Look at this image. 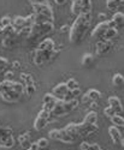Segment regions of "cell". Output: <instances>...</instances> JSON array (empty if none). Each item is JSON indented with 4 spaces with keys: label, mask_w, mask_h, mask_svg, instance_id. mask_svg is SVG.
Wrapping results in <instances>:
<instances>
[{
    "label": "cell",
    "mask_w": 124,
    "mask_h": 150,
    "mask_svg": "<svg viewBox=\"0 0 124 150\" xmlns=\"http://www.w3.org/2000/svg\"><path fill=\"white\" fill-rule=\"evenodd\" d=\"M92 23V16L89 15H80L76 17L73 24L70 27L69 30V37L72 43L81 42L88 31V28L91 27Z\"/></svg>",
    "instance_id": "1"
},
{
    "label": "cell",
    "mask_w": 124,
    "mask_h": 150,
    "mask_svg": "<svg viewBox=\"0 0 124 150\" xmlns=\"http://www.w3.org/2000/svg\"><path fill=\"white\" fill-rule=\"evenodd\" d=\"M33 10H34V13H39V15H43L47 18H49L53 22L54 15H53V10L52 6L49 5L48 3L46 4H38V5H33Z\"/></svg>",
    "instance_id": "2"
},
{
    "label": "cell",
    "mask_w": 124,
    "mask_h": 150,
    "mask_svg": "<svg viewBox=\"0 0 124 150\" xmlns=\"http://www.w3.org/2000/svg\"><path fill=\"white\" fill-rule=\"evenodd\" d=\"M108 28H115L113 23L111 22V21L100 22V23H99L98 25L93 29V31H92V37H95V39H98V37H103L104 33H105Z\"/></svg>",
    "instance_id": "3"
},
{
    "label": "cell",
    "mask_w": 124,
    "mask_h": 150,
    "mask_svg": "<svg viewBox=\"0 0 124 150\" xmlns=\"http://www.w3.org/2000/svg\"><path fill=\"white\" fill-rule=\"evenodd\" d=\"M49 59H52V52H47V51H39L36 49L34 53V64L41 66L45 62L49 61Z\"/></svg>",
    "instance_id": "4"
},
{
    "label": "cell",
    "mask_w": 124,
    "mask_h": 150,
    "mask_svg": "<svg viewBox=\"0 0 124 150\" xmlns=\"http://www.w3.org/2000/svg\"><path fill=\"white\" fill-rule=\"evenodd\" d=\"M77 129H78V136L80 137H86L89 136L94 132L98 131V125L96 124H77Z\"/></svg>",
    "instance_id": "5"
},
{
    "label": "cell",
    "mask_w": 124,
    "mask_h": 150,
    "mask_svg": "<svg viewBox=\"0 0 124 150\" xmlns=\"http://www.w3.org/2000/svg\"><path fill=\"white\" fill-rule=\"evenodd\" d=\"M21 96H22L21 94H18V93L14 91L12 89H10V90H7V91H5L4 94L0 95V97H1L3 101L7 102V103H14V102H17L18 100L21 98Z\"/></svg>",
    "instance_id": "6"
},
{
    "label": "cell",
    "mask_w": 124,
    "mask_h": 150,
    "mask_svg": "<svg viewBox=\"0 0 124 150\" xmlns=\"http://www.w3.org/2000/svg\"><path fill=\"white\" fill-rule=\"evenodd\" d=\"M36 49H39V51H47V52H52L53 49H56V43L52 39H49V37H46L43 39L41 42L38 43V47Z\"/></svg>",
    "instance_id": "7"
},
{
    "label": "cell",
    "mask_w": 124,
    "mask_h": 150,
    "mask_svg": "<svg viewBox=\"0 0 124 150\" xmlns=\"http://www.w3.org/2000/svg\"><path fill=\"white\" fill-rule=\"evenodd\" d=\"M111 47H112V42L111 41H106V40H100L96 43V48H95V52L98 55H104L106 54Z\"/></svg>",
    "instance_id": "8"
},
{
    "label": "cell",
    "mask_w": 124,
    "mask_h": 150,
    "mask_svg": "<svg viewBox=\"0 0 124 150\" xmlns=\"http://www.w3.org/2000/svg\"><path fill=\"white\" fill-rule=\"evenodd\" d=\"M108 106L112 108L115 110V113L120 115L123 113V107H122V102H120V100L117 97V96H111L108 97Z\"/></svg>",
    "instance_id": "9"
},
{
    "label": "cell",
    "mask_w": 124,
    "mask_h": 150,
    "mask_svg": "<svg viewBox=\"0 0 124 150\" xmlns=\"http://www.w3.org/2000/svg\"><path fill=\"white\" fill-rule=\"evenodd\" d=\"M108 133H110V137L112 138L115 144L118 143V144L123 145V136H122V132L117 129V126H111L108 129Z\"/></svg>",
    "instance_id": "10"
},
{
    "label": "cell",
    "mask_w": 124,
    "mask_h": 150,
    "mask_svg": "<svg viewBox=\"0 0 124 150\" xmlns=\"http://www.w3.org/2000/svg\"><path fill=\"white\" fill-rule=\"evenodd\" d=\"M68 90H69V89H68V86H66L65 83H59V84H57L54 88H53L52 94H53L58 100H63V97H64V95L66 94Z\"/></svg>",
    "instance_id": "11"
},
{
    "label": "cell",
    "mask_w": 124,
    "mask_h": 150,
    "mask_svg": "<svg viewBox=\"0 0 124 150\" xmlns=\"http://www.w3.org/2000/svg\"><path fill=\"white\" fill-rule=\"evenodd\" d=\"M58 141L63 142L65 144H72L73 142L76 141V138H73L71 134H69L64 129H60L59 130V137H58Z\"/></svg>",
    "instance_id": "12"
},
{
    "label": "cell",
    "mask_w": 124,
    "mask_h": 150,
    "mask_svg": "<svg viewBox=\"0 0 124 150\" xmlns=\"http://www.w3.org/2000/svg\"><path fill=\"white\" fill-rule=\"evenodd\" d=\"M1 45H3L4 48H12V47H15L17 45V34L3 37Z\"/></svg>",
    "instance_id": "13"
},
{
    "label": "cell",
    "mask_w": 124,
    "mask_h": 150,
    "mask_svg": "<svg viewBox=\"0 0 124 150\" xmlns=\"http://www.w3.org/2000/svg\"><path fill=\"white\" fill-rule=\"evenodd\" d=\"M30 138H31V134H30L29 131L22 133L18 137V142L21 143V146L24 148V149H28L30 146Z\"/></svg>",
    "instance_id": "14"
},
{
    "label": "cell",
    "mask_w": 124,
    "mask_h": 150,
    "mask_svg": "<svg viewBox=\"0 0 124 150\" xmlns=\"http://www.w3.org/2000/svg\"><path fill=\"white\" fill-rule=\"evenodd\" d=\"M110 21L113 23V25H115L116 29L120 28L123 25V22H124V15H123V12H116V13L112 16V18H111Z\"/></svg>",
    "instance_id": "15"
},
{
    "label": "cell",
    "mask_w": 124,
    "mask_h": 150,
    "mask_svg": "<svg viewBox=\"0 0 124 150\" xmlns=\"http://www.w3.org/2000/svg\"><path fill=\"white\" fill-rule=\"evenodd\" d=\"M64 130L69 133V134H71L73 138H78V129H77V124L76 122H70V124H68L66 126L64 127Z\"/></svg>",
    "instance_id": "16"
},
{
    "label": "cell",
    "mask_w": 124,
    "mask_h": 150,
    "mask_svg": "<svg viewBox=\"0 0 124 150\" xmlns=\"http://www.w3.org/2000/svg\"><path fill=\"white\" fill-rule=\"evenodd\" d=\"M81 15H89L92 12V0H80Z\"/></svg>",
    "instance_id": "17"
},
{
    "label": "cell",
    "mask_w": 124,
    "mask_h": 150,
    "mask_svg": "<svg viewBox=\"0 0 124 150\" xmlns=\"http://www.w3.org/2000/svg\"><path fill=\"white\" fill-rule=\"evenodd\" d=\"M117 35H118V30H117L116 28H108V29L104 33V35H103V37H101V40L112 41Z\"/></svg>",
    "instance_id": "18"
},
{
    "label": "cell",
    "mask_w": 124,
    "mask_h": 150,
    "mask_svg": "<svg viewBox=\"0 0 124 150\" xmlns=\"http://www.w3.org/2000/svg\"><path fill=\"white\" fill-rule=\"evenodd\" d=\"M47 124H48L47 119L41 118V117H36V119L34 121V129L36 131H41V130H43L47 126Z\"/></svg>",
    "instance_id": "19"
},
{
    "label": "cell",
    "mask_w": 124,
    "mask_h": 150,
    "mask_svg": "<svg viewBox=\"0 0 124 150\" xmlns=\"http://www.w3.org/2000/svg\"><path fill=\"white\" fill-rule=\"evenodd\" d=\"M12 25L15 27L16 33H17V30H19L21 28H23V27H26V25H27L26 17H21V16L15 17V18H14V21H12Z\"/></svg>",
    "instance_id": "20"
},
{
    "label": "cell",
    "mask_w": 124,
    "mask_h": 150,
    "mask_svg": "<svg viewBox=\"0 0 124 150\" xmlns=\"http://www.w3.org/2000/svg\"><path fill=\"white\" fill-rule=\"evenodd\" d=\"M96 121H98V114L95 110H89L83 119L84 124H96Z\"/></svg>",
    "instance_id": "21"
},
{
    "label": "cell",
    "mask_w": 124,
    "mask_h": 150,
    "mask_svg": "<svg viewBox=\"0 0 124 150\" xmlns=\"http://www.w3.org/2000/svg\"><path fill=\"white\" fill-rule=\"evenodd\" d=\"M123 5V0H106V6L110 11H116Z\"/></svg>",
    "instance_id": "22"
},
{
    "label": "cell",
    "mask_w": 124,
    "mask_h": 150,
    "mask_svg": "<svg viewBox=\"0 0 124 150\" xmlns=\"http://www.w3.org/2000/svg\"><path fill=\"white\" fill-rule=\"evenodd\" d=\"M93 62H94V57H93V54L86 53V54L82 57V65H83V66L89 67V66L93 65Z\"/></svg>",
    "instance_id": "23"
},
{
    "label": "cell",
    "mask_w": 124,
    "mask_h": 150,
    "mask_svg": "<svg viewBox=\"0 0 124 150\" xmlns=\"http://www.w3.org/2000/svg\"><path fill=\"white\" fill-rule=\"evenodd\" d=\"M19 77H21V79L23 82V85H34L35 84L33 76L29 74V73H21Z\"/></svg>",
    "instance_id": "24"
},
{
    "label": "cell",
    "mask_w": 124,
    "mask_h": 150,
    "mask_svg": "<svg viewBox=\"0 0 124 150\" xmlns=\"http://www.w3.org/2000/svg\"><path fill=\"white\" fill-rule=\"evenodd\" d=\"M86 94L88 95V97L91 98V101H92V102H96L101 97V94H100V91H99V90H96V89H89V90L87 91Z\"/></svg>",
    "instance_id": "25"
},
{
    "label": "cell",
    "mask_w": 124,
    "mask_h": 150,
    "mask_svg": "<svg viewBox=\"0 0 124 150\" xmlns=\"http://www.w3.org/2000/svg\"><path fill=\"white\" fill-rule=\"evenodd\" d=\"M17 36H21V37H26V39H28L29 35L31 34V25H26L21 28L19 30H17Z\"/></svg>",
    "instance_id": "26"
},
{
    "label": "cell",
    "mask_w": 124,
    "mask_h": 150,
    "mask_svg": "<svg viewBox=\"0 0 124 150\" xmlns=\"http://www.w3.org/2000/svg\"><path fill=\"white\" fill-rule=\"evenodd\" d=\"M77 106H78V101H77L76 98L72 100V101H68V102L64 101V108H65V110H66V113H69V112L73 110Z\"/></svg>",
    "instance_id": "27"
},
{
    "label": "cell",
    "mask_w": 124,
    "mask_h": 150,
    "mask_svg": "<svg viewBox=\"0 0 124 150\" xmlns=\"http://www.w3.org/2000/svg\"><path fill=\"white\" fill-rule=\"evenodd\" d=\"M10 136H12V130L10 127H1L0 129V143Z\"/></svg>",
    "instance_id": "28"
},
{
    "label": "cell",
    "mask_w": 124,
    "mask_h": 150,
    "mask_svg": "<svg viewBox=\"0 0 124 150\" xmlns=\"http://www.w3.org/2000/svg\"><path fill=\"white\" fill-rule=\"evenodd\" d=\"M110 119H111V121H112L113 126H119V127H122L123 125H124V119H123V117H122V115L115 114L112 118H110Z\"/></svg>",
    "instance_id": "29"
},
{
    "label": "cell",
    "mask_w": 124,
    "mask_h": 150,
    "mask_svg": "<svg viewBox=\"0 0 124 150\" xmlns=\"http://www.w3.org/2000/svg\"><path fill=\"white\" fill-rule=\"evenodd\" d=\"M71 12L76 17L81 15V5H80V0H75L72 1V5H71Z\"/></svg>",
    "instance_id": "30"
},
{
    "label": "cell",
    "mask_w": 124,
    "mask_h": 150,
    "mask_svg": "<svg viewBox=\"0 0 124 150\" xmlns=\"http://www.w3.org/2000/svg\"><path fill=\"white\" fill-rule=\"evenodd\" d=\"M0 145H3L5 149H10L15 145V138H14V136H10L7 137L6 139H4L1 143H0Z\"/></svg>",
    "instance_id": "31"
},
{
    "label": "cell",
    "mask_w": 124,
    "mask_h": 150,
    "mask_svg": "<svg viewBox=\"0 0 124 150\" xmlns=\"http://www.w3.org/2000/svg\"><path fill=\"white\" fill-rule=\"evenodd\" d=\"M112 83H113V85L115 86H122L123 85V83H124V78H123V76L120 73H116L115 76H113V78H112Z\"/></svg>",
    "instance_id": "32"
},
{
    "label": "cell",
    "mask_w": 124,
    "mask_h": 150,
    "mask_svg": "<svg viewBox=\"0 0 124 150\" xmlns=\"http://www.w3.org/2000/svg\"><path fill=\"white\" fill-rule=\"evenodd\" d=\"M57 100H58V98H57L52 93H51V94L47 93V94H45L42 101H43V103H56Z\"/></svg>",
    "instance_id": "33"
},
{
    "label": "cell",
    "mask_w": 124,
    "mask_h": 150,
    "mask_svg": "<svg viewBox=\"0 0 124 150\" xmlns=\"http://www.w3.org/2000/svg\"><path fill=\"white\" fill-rule=\"evenodd\" d=\"M65 84H66V86H68V89H69V90H73V89L80 88V86H78V83H77V81H76L75 78H70Z\"/></svg>",
    "instance_id": "34"
},
{
    "label": "cell",
    "mask_w": 124,
    "mask_h": 150,
    "mask_svg": "<svg viewBox=\"0 0 124 150\" xmlns=\"http://www.w3.org/2000/svg\"><path fill=\"white\" fill-rule=\"evenodd\" d=\"M3 31H4V37L5 36H11V35H15L16 34V29H15V27L12 25H7V27H5V28H3Z\"/></svg>",
    "instance_id": "35"
},
{
    "label": "cell",
    "mask_w": 124,
    "mask_h": 150,
    "mask_svg": "<svg viewBox=\"0 0 124 150\" xmlns=\"http://www.w3.org/2000/svg\"><path fill=\"white\" fill-rule=\"evenodd\" d=\"M9 65H10V61L3 57H0V73H3L7 69Z\"/></svg>",
    "instance_id": "36"
},
{
    "label": "cell",
    "mask_w": 124,
    "mask_h": 150,
    "mask_svg": "<svg viewBox=\"0 0 124 150\" xmlns=\"http://www.w3.org/2000/svg\"><path fill=\"white\" fill-rule=\"evenodd\" d=\"M11 24H12V19L9 16H5L0 19V28H5L7 25H11Z\"/></svg>",
    "instance_id": "37"
},
{
    "label": "cell",
    "mask_w": 124,
    "mask_h": 150,
    "mask_svg": "<svg viewBox=\"0 0 124 150\" xmlns=\"http://www.w3.org/2000/svg\"><path fill=\"white\" fill-rule=\"evenodd\" d=\"M35 91H36V86H35V84H34V85H24V93H26L27 95L31 96V95L35 94Z\"/></svg>",
    "instance_id": "38"
},
{
    "label": "cell",
    "mask_w": 124,
    "mask_h": 150,
    "mask_svg": "<svg viewBox=\"0 0 124 150\" xmlns=\"http://www.w3.org/2000/svg\"><path fill=\"white\" fill-rule=\"evenodd\" d=\"M36 144H38V146L40 149H43V148H46L48 145V139L47 138H40V139H38Z\"/></svg>",
    "instance_id": "39"
},
{
    "label": "cell",
    "mask_w": 124,
    "mask_h": 150,
    "mask_svg": "<svg viewBox=\"0 0 124 150\" xmlns=\"http://www.w3.org/2000/svg\"><path fill=\"white\" fill-rule=\"evenodd\" d=\"M104 114H105L107 118H112V117H113L116 113H115V110H113L112 108H111V107L108 106V107H106V108L104 109Z\"/></svg>",
    "instance_id": "40"
},
{
    "label": "cell",
    "mask_w": 124,
    "mask_h": 150,
    "mask_svg": "<svg viewBox=\"0 0 124 150\" xmlns=\"http://www.w3.org/2000/svg\"><path fill=\"white\" fill-rule=\"evenodd\" d=\"M81 102H82L83 105H91V103H92V101H91V98L88 97V95H87V94L82 95V100H81Z\"/></svg>",
    "instance_id": "41"
},
{
    "label": "cell",
    "mask_w": 124,
    "mask_h": 150,
    "mask_svg": "<svg viewBox=\"0 0 124 150\" xmlns=\"http://www.w3.org/2000/svg\"><path fill=\"white\" fill-rule=\"evenodd\" d=\"M38 117H41V118L48 119V117H49V112H48V110H45V109H41V110L39 112V114H38Z\"/></svg>",
    "instance_id": "42"
},
{
    "label": "cell",
    "mask_w": 124,
    "mask_h": 150,
    "mask_svg": "<svg viewBox=\"0 0 124 150\" xmlns=\"http://www.w3.org/2000/svg\"><path fill=\"white\" fill-rule=\"evenodd\" d=\"M28 1L31 5H38V4H46V3H48L47 0H28Z\"/></svg>",
    "instance_id": "43"
},
{
    "label": "cell",
    "mask_w": 124,
    "mask_h": 150,
    "mask_svg": "<svg viewBox=\"0 0 124 150\" xmlns=\"http://www.w3.org/2000/svg\"><path fill=\"white\" fill-rule=\"evenodd\" d=\"M87 150H100V145L96 144V143H92V144H89Z\"/></svg>",
    "instance_id": "44"
},
{
    "label": "cell",
    "mask_w": 124,
    "mask_h": 150,
    "mask_svg": "<svg viewBox=\"0 0 124 150\" xmlns=\"http://www.w3.org/2000/svg\"><path fill=\"white\" fill-rule=\"evenodd\" d=\"M26 150H40V148L38 146V144H36V142H35V143H31L30 146L28 149H26Z\"/></svg>",
    "instance_id": "45"
},
{
    "label": "cell",
    "mask_w": 124,
    "mask_h": 150,
    "mask_svg": "<svg viewBox=\"0 0 124 150\" xmlns=\"http://www.w3.org/2000/svg\"><path fill=\"white\" fill-rule=\"evenodd\" d=\"M5 77H6V79H9V81H12V77H14V72H12V71H9V72H6Z\"/></svg>",
    "instance_id": "46"
},
{
    "label": "cell",
    "mask_w": 124,
    "mask_h": 150,
    "mask_svg": "<svg viewBox=\"0 0 124 150\" xmlns=\"http://www.w3.org/2000/svg\"><path fill=\"white\" fill-rule=\"evenodd\" d=\"M69 30H70V27L68 25V24H65V25H63L60 28V31L61 33H69Z\"/></svg>",
    "instance_id": "47"
},
{
    "label": "cell",
    "mask_w": 124,
    "mask_h": 150,
    "mask_svg": "<svg viewBox=\"0 0 124 150\" xmlns=\"http://www.w3.org/2000/svg\"><path fill=\"white\" fill-rule=\"evenodd\" d=\"M66 1H68V0H54V3H56L57 5H59V6L66 4Z\"/></svg>",
    "instance_id": "48"
},
{
    "label": "cell",
    "mask_w": 124,
    "mask_h": 150,
    "mask_svg": "<svg viewBox=\"0 0 124 150\" xmlns=\"http://www.w3.org/2000/svg\"><path fill=\"white\" fill-rule=\"evenodd\" d=\"M98 17L100 18L103 22H104V21H107V19H106V18H107V16H106V13H104V12H101V13H99V16H98Z\"/></svg>",
    "instance_id": "49"
},
{
    "label": "cell",
    "mask_w": 124,
    "mask_h": 150,
    "mask_svg": "<svg viewBox=\"0 0 124 150\" xmlns=\"http://www.w3.org/2000/svg\"><path fill=\"white\" fill-rule=\"evenodd\" d=\"M71 93H72V95L73 96H77V95H80L81 94V90H80V88H77V89H73V90H71Z\"/></svg>",
    "instance_id": "50"
},
{
    "label": "cell",
    "mask_w": 124,
    "mask_h": 150,
    "mask_svg": "<svg viewBox=\"0 0 124 150\" xmlns=\"http://www.w3.org/2000/svg\"><path fill=\"white\" fill-rule=\"evenodd\" d=\"M11 65H12V67H14V69H19V66H21V62H19V61H14Z\"/></svg>",
    "instance_id": "51"
},
{
    "label": "cell",
    "mask_w": 124,
    "mask_h": 150,
    "mask_svg": "<svg viewBox=\"0 0 124 150\" xmlns=\"http://www.w3.org/2000/svg\"><path fill=\"white\" fill-rule=\"evenodd\" d=\"M3 37H4V31H3V28H0V42H1Z\"/></svg>",
    "instance_id": "52"
},
{
    "label": "cell",
    "mask_w": 124,
    "mask_h": 150,
    "mask_svg": "<svg viewBox=\"0 0 124 150\" xmlns=\"http://www.w3.org/2000/svg\"><path fill=\"white\" fill-rule=\"evenodd\" d=\"M1 127H3V126H1V124H0V129H1Z\"/></svg>",
    "instance_id": "53"
},
{
    "label": "cell",
    "mask_w": 124,
    "mask_h": 150,
    "mask_svg": "<svg viewBox=\"0 0 124 150\" xmlns=\"http://www.w3.org/2000/svg\"><path fill=\"white\" fill-rule=\"evenodd\" d=\"M71 1H75V0H71Z\"/></svg>",
    "instance_id": "54"
},
{
    "label": "cell",
    "mask_w": 124,
    "mask_h": 150,
    "mask_svg": "<svg viewBox=\"0 0 124 150\" xmlns=\"http://www.w3.org/2000/svg\"><path fill=\"white\" fill-rule=\"evenodd\" d=\"M100 150H103V149H101V148H100Z\"/></svg>",
    "instance_id": "55"
}]
</instances>
